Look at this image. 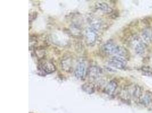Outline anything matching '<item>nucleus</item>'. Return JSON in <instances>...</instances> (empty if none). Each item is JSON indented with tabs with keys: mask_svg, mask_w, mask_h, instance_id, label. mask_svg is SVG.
Masks as SVG:
<instances>
[{
	"mask_svg": "<svg viewBox=\"0 0 152 113\" xmlns=\"http://www.w3.org/2000/svg\"><path fill=\"white\" fill-rule=\"evenodd\" d=\"M141 103L144 106H148L152 103V96L149 94H145L143 97L140 98Z\"/></svg>",
	"mask_w": 152,
	"mask_h": 113,
	"instance_id": "obj_11",
	"label": "nucleus"
},
{
	"mask_svg": "<svg viewBox=\"0 0 152 113\" xmlns=\"http://www.w3.org/2000/svg\"><path fill=\"white\" fill-rule=\"evenodd\" d=\"M98 30L92 27H90L86 32V41L88 45H93L95 44L98 36Z\"/></svg>",
	"mask_w": 152,
	"mask_h": 113,
	"instance_id": "obj_2",
	"label": "nucleus"
},
{
	"mask_svg": "<svg viewBox=\"0 0 152 113\" xmlns=\"http://www.w3.org/2000/svg\"><path fill=\"white\" fill-rule=\"evenodd\" d=\"M40 70L46 74H51L55 71L54 65L50 61H46L42 63L40 66Z\"/></svg>",
	"mask_w": 152,
	"mask_h": 113,
	"instance_id": "obj_5",
	"label": "nucleus"
},
{
	"mask_svg": "<svg viewBox=\"0 0 152 113\" xmlns=\"http://www.w3.org/2000/svg\"><path fill=\"white\" fill-rule=\"evenodd\" d=\"M136 53L140 56H141L144 54L145 50V45L144 43L141 41L138 42L135 48Z\"/></svg>",
	"mask_w": 152,
	"mask_h": 113,
	"instance_id": "obj_9",
	"label": "nucleus"
},
{
	"mask_svg": "<svg viewBox=\"0 0 152 113\" xmlns=\"http://www.w3.org/2000/svg\"><path fill=\"white\" fill-rule=\"evenodd\" d=\"M127 60L123 57L114 56L108 61V64L114 68L123 69L127 65Z\"/></svg>",
	"mask_w": 152,
	"mask_h": 113,
	"instance_id": "obj_3",
	"label": "nucleus"
},
{
	"mask_svg": "<svg viewBox=\"0 0 152 113\" xmlns=\"http://www.w3.org/2000/svg\"><path fill=\"white\" fill-rule=\"evenodd\" d=\"M86 75V66L84 62H80L75 70V75L77 79H83Z\"/></svg>",
	"mask_w": 152,
	"mask_h": 113,
	"instance_id": "obj_4",
	"label": "nucleus"
},
{
	"mask_svg": "<svg viewBox=\"0 0 152 113\" xmlns=\"http://www.w3.org/2000/svg\"></svg>",
	"mask_w": 152,
	"mask_h": 113,
	"instance_id": "obj_15",
	"label": "nucleus"
},
{
	"mask_svg": "<svg viewBox=\"0 0 152 113\" xmlns=\"http://www.w3.org/2000/svg\"><path fill=\"white\" fill-rule=\"evenodd\" d=\"M132 95L135 98L140 99L143 95V89L142 88L139 86H136L133 90Z\"/></svg>",
	"mask_w": 152,
	"mask_h": 113,
	"instance_id": "obj_12",
	"label": "nucleus"
},
{
	"mask_svg": "<svg viewBox=\"0 0 152 113\" xmlns=\"http://www.w3.org/2000/svg\"><path fill=\"white\" fill-rule=\"evenodd\" d=\"M101 70L100 68L96 66L91 67L89 69V76L91 78H96L101 73Z\"/></svg>",
	"mask_w": 152,
	"mask_h": 113,
	"instance_id": "obj_10",
	"label": "nucleus"
},
{
	"mask_svg": "<svg viewBox=\"0 0 152 113\" xmlns=\"http://www.w3.org/2000/svg\"><path fill=\"white\" fill-rule=\"evenodd\" d=\"M37 17V12L33 11L29 14V20L30 22L33 21L35 19V18Z\"/></svg>",
	"mask_w": 152,
	"mask_h": 113,
	"instance_id": "obj_14",
	"label": "nucleus"
},
{
	"mask_svg": "<svg viewBox=\"0 0 152 113\" xmlns=\"http://www.w3.org/2000/svg\"><path fill=\"white\" fill-rule=\"evenodd\" d=\"M142 37L145 41H150L152 40V30L148 28L144 29L142 32Z\"/></svg>",
	"mask_w": 152,
	"mask_h": 113,
	"instance_id": "obj_13",
	"label": "nucleus"
},
{
	"mask_svg": "<svg viewBox=\"0 0 152 113\" xmlns=\"http://www.w3.org/2000/svg\"><path fill=\"white\" fill-rule=\"evenodd\" d=\"M82 89L83 91H84L86 93H88V94L94 93L95 91V86L92 83H84L82 86Z\"/></svg>",
	"mask_w": 152,
	"mask_h": 113,
	"instance_id": "obj_8",
	"label": "nucleus"
},
{
	"mask_svg": "<svg viewBox=\"0 0 152 113\" xmlns=\"http://www.w3.org/2000/svg\"><path fill=\"white\" fill-rule=\"evenodd\" d=\"M96 7L99 10L104 13H111L113 11L112 8L105 2H99L96 5Z\"/></svg>",
	"mask_w": 152,
	"mask_h": 113,
	"instance_id": "obj_6",
	"label": "nucleus"
},
{
	"mask_svg": "<svg viewBox=\"0 0 152 113\" xmlns=\"http://www.w3.org/2000/svg\"><path fill=\"white\" fill-rule=\"evenodd\" d=\"M103 52L109 55L124 57L127 54V50L112 42H108L103 46Z\"/></svg>",
	"mask_w": 152,
	"mask_h": 113,
	"instance_id": "obj_1",
	"label": "nucleus"
},
{
	"mask_svg": "<svg viewBox=\"0 0 152 113\" xmlns=\"http://www.w3.org/2000/svg\"><path fill=\"white\" fill-rule=\"evenodd\" d=\"M117 88V83L115 81H111L105 88V92L109 95H113Z\"/></svg>",
	"mask_w": 152,
	"mask_h": 113,
	"instance_id": "obj_7",
	"label": "nucleus"
}]
</instances>
